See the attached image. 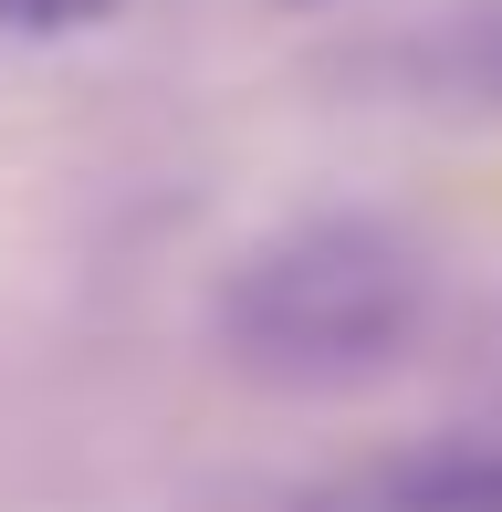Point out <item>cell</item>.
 I'll return each instance as SVG.
<instances>
[{"label":"cell","instance_id":"6da1fadb","mask_svg":"<svg viewBox=\"0 0 502 512\" xmlns=\"http://www.w3.org/2000/svg\"><path fill=\"white\" fill-rule=\"evenodd\" d=\"M429 314V272L387 220H304L272 230L262 251H241L220 283V345L251 377L283 387H356L419 335Z\"/></svg>","mask_w":502,"mask_h":512},{"label":"cell","instance_id":"7a4b0ae2","mask_svg":"<svg viewBox=\"0 0 502 512\" xmlns=\"http://www.w3.org/2000/svg\"><path fill=\"white\" fill-rule=\"evenodd\" d=\"M346 512H502V450L492 439H450V450H408L346 492Z\"/></svg>","mask_w":502,"mask_h":512},{"label":"cell","instance_id":"3957f363","mask_svg":"<svg viewBox=\"0 0 502 512\" xmlns=\"http://www.w3.org/2000/svg\"><path fill=\"white\" fill-rule=\"evenodd\" d=\"M440 74L461 84L471 105H492V115H502V11H482L461 42H450V53H440Z\"/></svg>","mask_w":502,"mask_h":512},{"label":"cell","instance_id":"277c9868","mask_svg":"<svg viewBox=\"0 0 502 512\" xmlns=\"http://www.w3.org/2000/svg\"><path fill=\"white\" fill-rule=\"evenodd\" d=\"M95 21H116V0H0V32H32V42L95 32Z\"/></svg>","mask_w":502,"mask_h":512}]
</instances>
